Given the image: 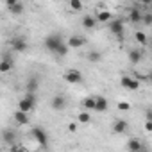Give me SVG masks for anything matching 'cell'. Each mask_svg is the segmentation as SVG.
Returning <instances> with one entry per match:
<instances>
[{"mask_svg": "<svg viewBox=\"0 0 152 152\" xmlns=\"http://www.w3.org/2000/svg\"><path fill=\"white\" fill-rule=\"evenodd\" d=\"M45 47H47V50L56 52L59 56L68 54V43H63V39L59 36H47L45 38Z\"/></svg>", "mask_w": 152, "mask_h": 152, "instance_id": "cell-1", "label": "cell"}, {"mask_svg": "<svg viewBox=\"0 0 152 152\" xmlns=\"http://www.w3.org/2000/svg\"><path fill=\"white\" fill-rule=\"evenodd\" d=\"M32 107H34V93L29 91V93L18 102V109H20V111H25V113H31Z\"/></svg>", "mask_w": 152, "mask_h": 152, "instance_id": "cell-2", "label": "cell"}, {"mask_svg": "<svg viewBox=\"0 0 152 152\" xmlns=\"http://www.w3.org/2000/svg\"><path fill=\"white\" fill-rule=\"evenodd\" d=\"M64 79H66L68 83H72V84H77V83H81V81H83V73H81L79 70L72 68V70H68V72H66Z\"/></svg>", "mask_w": 152, "mask_h": 152, "instance_id": "cell-3", "label": "cell"}, {"mask_svg": "<svg viewBox=\"0 0 152 152\" xmlns=\"http://www.w3.org/2000/svg\"><path fill=\"white\" fill-rule=\"evenodd\" d=\"M109 29L118 39H122V36H124V23H122V20H111L109 22Z\"/></svg>", "mask_w": 152, "mask_h": 152, "instance_id": "cell-4", "label": "cell"}, {"mask_svg": "<svg viewBox=\"0 0 152 152\" xmlns=\"http://www.w3.org/2000/svg\"><path fill=\"white\" fill-rule=\"evenodd\" d=\"M122 86L125 88V90H129V91H136L138 88H140V81L138 79H134V77H122Z\"/></svg>", "mask_w": 152, "mask_h": 152, "instance_id": "cell-5", "label": "cell"}, {"mask_svg": "<svg viewBox=\"0 0 152 152\" xmlns=\"http://www.w3.org/2000/svg\"><path fill=\"white\" fill-rule=\"evenodd\" d=\"M31 136H32V138H36V140H38V143L45 147V143H47V134H45V131H43L41 127H36V129H32Z\"/></svg>", "mask_w": 152, "mask_h": 152, "instance_id": "cell-6", "label": "cell"}, {"mask_svg": "<svg viewBox=\"0 0 152 152\" xmlns=\"http://www.w3.org/2000/svg\"><path fill=\"white\" fill-rule=\"evenodd\" d=\"M66 43H68V47H70V48H81V47L86 43V39H84V38H81V36H72Z\"/></svg>", "mask_w": 152, "mask_h": 152, "instance_id": "cell-7", "label": "cell"}, {"mask_svg": "<svg viewBox=\"0 0 152 152\" xmlns=\"http://www.w3.org/2000/svg\"><path fill=\"white\" fill-rule=\"evenodd\" d=\"M11 45H13V50H15V52H25V50H27V43H25V39H22V38H15Z\"/></svg>", "mask_w": 152, "mask_h": 152, "instance_id": "cell-8", "label": "cell"}, {"mask_svg": "<svg viewBox=\"0 0 152 152\" xmlns=\"http://www.w3.org/2000/svg\"><path fill=\"white\" fill-rule=\"evenodd\" d=\"M143 20V13H140V9H131L129 11V22L131 23H140Z\"/></svg>", "mask_w": 152, "mask_h": 152, "instance_id": "cell-9", "label": "cell"}, {"mask_svg": "<svg viewBox=\"0 0 152 152\" xmlns=\"http://www.w3.org/2000/svg\"><path fill=\"white\" fill-rule=\"evenodd\" d=\"M15 120L20 124V125H25V124H29V113H25V111H15Z\"/></svg>", "mask_w": 152, "mask_h": 152, "instance_id": "cell-10", "label": "cell"}, {"mask_svg": "<svg viewBox=\"0 0 152 152\" xmlns=\"http://www.w3.org/2000/svg\"><path fill=\"white\" fill-rule=\"evenodd\" d=\"M97 20L100 22V23H106V22H111L113 20V16H111V13L109 11H97Z\"/></svg>", "mask_w": 152, "mask_h": 152, "instance_id": "cell-11", "label": "cell"}, {"mask_svg": "<svg viewBox=\"0 0 152 152\" xmlns=\"http://www.w3.org/2000/svg\"><path fill=\"white\" fill-rule=\"evenodd\" d=\"M141 57H143V52H140V50H131L129 52V61L132 64H138L141 61Z\"/></svg>", "mask_w": 152, "mask_h": 152, "instance_id": "cell-12", "label": "cell"}, {"mask_svg": "<svg viewBox=\"0 0 152 152\" xmlns=\"http://www.w3.org/2000/svg\"><path fill=\"white\" fill-rule=\"evenodd\" d=\"M83 106L88 109V111H95V107H97V99L95 97H88V99H84V102H83Z\"/></svg>", "mask_w": 152, "mask_h": 152, "instance_id": "cell-13", "label": "cell"}, {"mask_svg": "<svg viewBox=\"0 0 152 152\" xmlns=\"http://www.w3.org/2000/svg\"><path fill=\"white\" fill-rule=\"evenodd\" d=\"M113 131H115L116 134H122V132H125V131H127V122H124V120H118V122L115 124Z\"/></svg>", "mask_w": 152, "mask_h": 152, "instance_id": "cell-14", "label": "cell"}, {"mask_svg": "<svg viewBox=\"0 0 152 152\" xmlns=\"http://www.w3.org/2000/svg\"><path fill=\"white\" fill-rule=\"evenodd\" d=\"M52 107H54V109H63V107H64V97H61V95L54 97V100H52Z\"/></svg>", "mask_w": 152, "mask_h": 152, "instance_id": "cell-15", "label": "cell"}, {"mask_svg": "<svg viewBox=\"0 0 152 152\" xmlns=\"http://www.w3.org/2000/svg\"><path fill=\"white\" fill-rule=\"evenodd\" d=\"M97 99V107H95V111H106L107 109V100L104 99V97H95Z\"/></svg>", "mask_w": 152, "mask_h": 152, "instance_id": "cell-16", "label": "cell"}, {"mask_svg": "<svg viewBox=\"0 0 152 152\" xmlns=\"http://www.w3.org/2000/svg\"><path fill=\"white\" fill-rule=\"evenodd\" d=\"M97 22H99V20H97V18H93V16H84V20H83V23H84V27H86V29H93Z\"/></svg>", "mask_w": 152, "mask_h": 152, "instance_id": "cell-17", "label": "cell"}, {"mask_svg": "<svg viewBox=\"0 0 152 152\" xmlns=\"http://www.w3.org/2000/svg\"><path fill=\"white\" fill-rule=\"evenodd\" d=\"M9 11H11L13 15H22V13H23V6H22L20 2H16V4L9 6Z\"/></svg>", "mask_w": 152, "mask_h": 152, "instance_id": "cell-18", "label": "cell"}, {"mask_svg": "<svg viewBox=\"0 0 152 152\" xmlns=\"http://www.w3.org/2000/svg\"><path fill=\"white\" fill-rule=\"evenodd\" d=\"M136 41H138L140 45H147V43H148V38H147L145 32H140V31H138V32H136Z\"/></svg>", "mask_w": 152, "mask_h": 152, "instance_id": "cell-19", "label": "cell"}, {"mask_svg": "<svg viewBox=\"0 0 152 152\" xmlns=\"http://www.w3.org/2000/svg\"><path fill=\"white\" fill-rule=\"evenodd\" d=\"M127 148H129V150H141L143 145H141L140 141H136V140H131V141L127 143Z\"/></svg>", "mask_w": 152, "mask_h": 152, "instance_id": "cell-20", "label": "cell"}, {"mask_svg": "<svg viewBox=\"0 0 152 152\" xmlns=\"http://www.w3.org/2000/svg\"><path fill=\"white\" fill-rule=\"evenodd\" d=\"M90 120H91V118H90V113H88V109L79 113V122H81V124H88Z\"/></svg>", "mask_w": 152, "mask_h": 152, "instance_id": "cell-21", "label": "cell"}, {"mask_svg": "<svg viewBox=\"0 0 152 152\" xmlns=\"http://www.w3.org/2000/svg\"><path fill=\"white\" fill-rule=\"evenodd\" d=\"M70 7L73 11H81L83 9V2H81V0H70Z\"/></svg>", "mask_w": 152, "mask_h": 152, "instance_id": "cell-22", "label": "cell"}, {"mask_svg": "<svg viewBox=\"0 0 152 152\" xmlns=\"http://www.w3.org/2000/svg\"><path fill=\"white\" fill-rule=\"evenodd\" d=\"M9 70H11V61H9V59H4L2 63H0V72L6 73V72H9Z\"/></svg>", "mask_w": 152, "mask_h": 152, "instance_id": "cell-23", "label": "cell"}, {"mask_svg": "<svg viewBox=\"0 0 152 152\" xmlns=\"http://www.w3.org/2000/svg\"><path fill=\"white\" fill-rule=\"evenodd\" d=\"M88 59H90L91 63H97V61L102 59V56H100V52H90V54H88Z\"/></svg>", "mask_w": 152, "mask_h": 152, "instance_id": "cell-24", "label": "cell"}, {"mask_svg": "<svg viewBox=\"0 0 152 152\" xmlns=\"http://www.w3.org/2000/svg\"><path fill=\"white\" fill-rule=\"evenodd\" d=\"M145 25H152V13H143V20H141Z\"/></svg>", "mask_w": 152, "mask_h": 152, "instance_id": "cell-25", "label": "cell"}, {"mask_svg": "<svg viewBox=\"0 0 152 152\" xmlns=\"http://www.w3.org/2000/svg\"><path fill=\"white\" fill-rule=\"evenodd\" d=\"M118 109H120V111H129V109H131V104H129V102H120V104H118Z\"/></svg>", "mask_w": 152, "mask_h": 152, "instance_id": "cell-26", "label": "cell"}, {"mask_svg": "<svg viewBox=\"0 0 152 152\" xmlns=\"http://www.w3.org/2000/svg\"><path fill=\"white\" fill-rule=\"evenodd\" d=\"M143 127H145V131H147V132H152V120H147Z\"/></svg>", "mask_w": 152, "mask_h": 152, "instance_id": "cell-27", "label": "cell"}, {"mask_svg": "<svg viewBox=\"0 0 152 152\" xmlns=\"http://www.w3.org/2000/svg\"><path fill=\"white\" fill-rule=\"evenodd\" d=\"M75 129H77V125H75V124H70V125H68V131H70V132H73Z\"/></svg>", "mask_w": 152, "mask_h": 152, "instance_id": "cell-28", "label": "cell"}, {"mask_svg": "<svg viewBox=\"0 0 152 152\" xmlns=\"http://www.w3.org/2000/svg\"><path fill=\"white\" fill-rule=\"evenodd\" d=\"M16 2H18V0H6V4H7V7H9V6H13V4H16Z\"/></svg>", "mask_w": 152, "mask_h": 152, "instance_id": "cell-29", "label": "cell"}, {"mask_svg": "<svg viewBox=\"0 0 152 152\" xmlns=\"http://www.w3.org/2000/svg\"><path fill=\"white\" fill-rule=\"evenodd\" d=\"M140 2H141L143 6H148V4H152V0H140Z\"/></svg>", "mask_w": 152, "mask_h": 152, "instance_id": "cell-30", "label": "cell"}, {"mask_svg": "<svg viewBox=\"0 0 152 152\" xmlns=\"http://www.w3.org/2000/svg\"><path fill=\"white\" fill-rule=\"evenodd\" d=\"M147 116H148V120H152V111H148V113H147Z\"/></svg>", "mask_w": 152, "mask_h": 152, "instance_id": "cell-31", "label": "cell"}, {"mask_svg": "<svg viewBox=\"0 0 152 152\" xmlns=\"http://www.w3.org/2000/svg\"><path fill=\"white\" fill-rule=\"evenodd\" d=\"M147 79H150V81H152V75H150V77H147Z\"/></svg>", "mask_w": 152, "mask_h": 152, "instance_id": "cell-32", "label": "cell"}, {"mask_svg": "<svg viewBox=\"0 0 152 152\" xmlns=\"http://www.w3.org/2000/svg\"><path fill=\"white\" fill-rule=\"evenodd\" d=\"M150 45H152V43H150Z\"/></svg>", "mask_w": 152, "mask_h": 152, "instance_id": "cell-33", "label": "cell"}]
</instances>
